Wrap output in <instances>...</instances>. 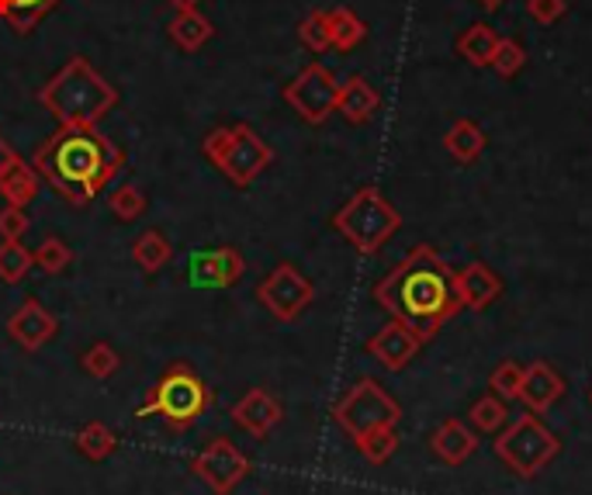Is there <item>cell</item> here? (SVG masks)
I'll return each instance as SVG.
<instances>
[{
    "mask_svg": "<svg viewBox=\"0 0 592 495\" xmlns=\"http://www.w3.org/2000/svg\"><path fill=\"white\" fill-rule=\"evenodd\" d=\"M118 367H121V354L105 340H97L90 351L80 357V370H84V375H90L94 381H108L111 375H118Z\"/></svg>",
    "mask_w": 592,
    "mask_h": 495,
    "instance_id": "31",
    "label": "cell"
},
{
    "mask_svg": "<svg viewBox=\"0 0 592 495\" xmlns=\"http://www.w3.org/2000/svg\"><path fill=\"white\" fill-rule=\"evenodd\" d=\"M333 419H336V427L347 433L351 440H360L364 433H372V430L399 427L402 409H399V402H395L375 378H360L333 406Z\"/></svg>",
    "mask_w": 592,
    "mask_h": 495,
    "instance_id": "8",
    "label": "cell"
},
{
    "mask_svg": "<svg viewBox=\"0 0 592 495\" xmlns=\"http://www.w3.org/2000/svg\"><path fill=\"white\" fill-rule=\"evenodd\" d=\"M14 160H18V150H14V146H11L4 136H0V177H4V173L11 170Z\"/></svg>",
    "mask_w": 592,
    "mask_h": 495,
    "instance_id": "39",
    "label": "cell"
},
{
    "mask_svg": "<svg viewBox=\"0 0 592 495\" xmlns=\"http://www.w3.org/2000/svg\"><path fill=\"white\" fill-rule=\"evenodd\" d=\"M564 8H569V0H527V14L537 21V24H555Z\"/></svg>",
    "mask_w": 592,
    "mask_h": 495,
    "instance_id": "38",
    "label": "cell"
},
{
    "mask_svg": "<svg viewBox=\"0 0 592 495\" xmlns=\"http://www.w3.org/2000/svg\"><path fill=\"white\" fill-rule=\"evenodd\" d=\"M520 385H524V364H516V361H503L488 375V388L496 391L503 402L520 399Z\"/></svg>",
    "mask_w": 592,
    "mask_h": 495,
    "instance_id": "34",
    "label": "cell"
},
{
    "mask_svg": "<svg viewBox=\"0 0 592 495\" xmlns=\"http://www.w3.org/2000/svg\"><path fill=\"white\" fill-rule=\"evenodd\" d=\"M492 69L499 73V77H516L524 66H527V49L516 42V39H499V49H496V56H492V63H488Z\"/></svg>",
    "mask_w": 592,
    "mask_h": 495,
    "instance_id": "36",
    "label": "cell"
},
{
    "mask_svg": "<svg viewBox=\"0 0 592 495\" xmlns=\"http://www.w3.org/2000/svg\"><path fill=\"white\" fill-rule=\"evenodd\" d=\"M166 35H170V42H174L177 49H184V53H197V49L212 42L215 24L197 8H184V11H177L174 18H170Z\"/></svg>",
    "mask_w": 592,
    "mask_h": 495,
    "instance_id": "20",
    "label": "cell"
},
{
    "mask_svg": "<svg viewBox=\"0 0 592 495\" xmlns=\"http://www.w3.org/2000/svg\"><path fill=\"white\" fill-rule=\"evenodd\" d=\"M205 160L236 187H250L260 173L275 163V150L260 139V132L246 121H236V126H222L212 129L202 142Z\"/></svg>",
    "mask_w": 592,
    "mask_h": 495,
    "instance_id": "5",
    "label": "cell"
},
{
    "mask_svg": "<svg viewBox=\"0 0 592 495\" xmlns=\"http://www.w3.org/2000/svg\"><path fill=\"white\" fill-rule=\"evenodd\" d=\"M8 336L21 346L24 354H39L49 340H56L60 319L49 312L39 299H24L11 315H8Z\"/></svg>",
    "mask_w": 592,
    "mask_h": 495,
    "instance_id": "13",
    "label": "cell"
},
{
    "mask_svg": "<svg viewBox=\"0 0 592 495\" xmlns=\"http://www.w3.org/2000/svg\"><path fill=\"white\" fill-rule=\"evenodd\" d=\"M191 472H194V478H202L215 495H233L246 482V475L254 472V464L229 437H215V440L205 443L202 454L191 458Z\"/></svg>",
    "mask_w": 592,
    "mask_h": 495,
    "instance_id": "11",
    "label": "cell"
},
{
    "mask_svg": "<svg viewBox=\"0 0 592 495\" xmlns=\"http://www.w3.org/2000/svg\"><path fill=\"white\" fill-rule=\"evenodd\" d=\"M485 132L475 126L472 118H461L451 126L448 139H443V146H448V153L458 160V163H475L482 153H485Z\"/></svg>",
    "mask_w": 592,
    "mask_h": 495,
    "instance_id": "25",
    "label": "cell"
},
{
    "mask_svg": "<svg viewBox=\"0 0 592 495\" xmlns=\"http://www.w3.org/2000/svg\"><path fill=\"white\" fill-rule=\"evenodd\" d=\"M32 257H35V267L39 270H45V275H63V270L73 263V250H69V243L66 239H60V236H45L35 250H32Z\"/></svg>",
    "mask_w": 592,
    "mask_h": 495,
    "instance_id": "33",
    "label": "cell"
},
{
    "mask_svg": "<svg viewBox=\"0 0 592 495\" xmlns=\"http://www.w3.org/2000/svg\"><path fill=\"white\" fill-rule=\"evenodd\" d=\"M166 4H174L177 11H184V8H197L202 0H166Z\"/></svg>",
    "mask_w": 592,
    "mask_h": 495,
    "instance_id": "40",
    "label": "cell"
},
{
    "mask_svg": "<svg viewBox=\"0 0 592 495\" xmlns=\"http://www.w3.org/2000/svg\"><path fill=\"white\" fill-rule=\"evenodd\" d=\"M326 24H330V42L340 53H351L367 39V24L351 11V8H333L326 11Z\"/></svg>",
    "mask_w": 592,
    "mask_h": 495,
    "instance_id": "26",
    "label": "cell"
},
{
    "mask_svg": "<svg viewBox=\"0 0 592 495\" xmlns=\"http://www.w3.org/2000/svg\"><path fill=\"white\" fill-rule=\"evenodd\" d=\"M315 299L312 281L294 263H278L257 284V302L278 319V323H294Z\"/></svg>",
    "mask_w": 592,
    "mask_h": 495,
    "instance_id": "10",
    "label": "cell"
},
{
    "mask_svg": "<svg viewBox=\"0 0 592 495\" xmlns=\"http://www.w3.org/2000/svg\"><path fill=\"white\" fill-rule=\"evenodd\" d=\"M561 440L545 427V419L537 412H527L506 427L496 440V458L509 467L516 478H534L558 458Z\"/></svg>",
    "mask_w": 592,
    "mask_h": 495,
    "instance_id": "7",
    "label": "cell"
},
{
    "mask_svg": "<svg viewBox=\"0 0 592 495\" xmlns=\"http://www.w3.org/2000/svg\"><path fill=\"white\" fill-rule=\"evenodd\" d=\"M375 302L391 319L406 323L423 343L433 340L464 309L458 294V275L433 246H416L402 263H395L375 284Z\"/></svg>",
    "mask_w": 592,
    "mask_h": 495,
    "instance_id": "1",
    "label": "cell"
},
{
    "mask_svg": "<svg viewBox=\"0 0 592 495\" xmlns=\"http://www.w3.org/2000/svg\"><path fill=\"white\" fill-rule=\"evenodd\" d=\"M458 294H461V305L464 309L485 312L503 294V278L488 263L475 260V263H467L461 275H458Z\"/></svg>",
    "mask_w": 592,
    "mask_h": 495,
    "instance_id": "17",
    "label": "cell"
},
{
    "mask_svg": "<svg viewBox=\"0 0 592 495\" xmlns=\"http://www.w3.org/2000/svg\"><path fill=\"white\" fill-rule=\"evenodd\" d=\"M56 4L60 0H0V21H8L11 32L29 35L49 11H56Z\"/></svg>",
    "mask_w": 592,
    "mask_h": 495,
    "instance_id": "22",
    "label": "cell"
},
{
    "mask_svg": "<svg viewBox=\"0 0 592 495\" xmlns=\"http://www.w3.org/2000/svg\"><path fill=\"white\" fill-rule=\"evenodd\" d=\"M132 260L142 275H157L170 260H174V246L160 229H146L139 233V239H132Z\"/></svg>",
    "mask_w": 592,
    "mask_h": 495,
    "instance_id": "23",
    "label": "cell"
},
{
    "mask_svg": "<svg viewBox=\"0 0 592 495\" xmlns=\"http://www.w3.org/2000/svg\"><path fill=\"white\" fill-rule=\"evenodd\" d=\"M146 208H150V197H146V191L139 184H118L108 194V212L118 222H139L146 215Z\"/></svg>",
    "mask_w": 592,
    "mask_h": 495,
    "instance_id": "30",
    "label": "cell"
},
{
    "mask_svg": "<svg viewBox=\"0 0 592 495\" xmlns=\"http://www.w3.org/2000/svg\"><path fill=\"white\" fill-rule=\"evenodd\" d=\"M378 108H381V94L364 77H351L347 84H340L336 111L347 118L351 126H364V121H372Z\"/></svg>",
    "mask_w": 592,
    "mask_h": 495,
    "instance_id": "19",
    "label": "cell"
},
{
    "mask_svg": "<svg viewBox=\"0 0 592 495\" xmlns=\"http://www.w3.org/2000/svg\"><path fill=\"white\" fill-rule=\"evenodd\" d=\"M564 395V381L558 370L548 364V361H537L530 367H524V385H520V402L537 412V416H545L558 399Z\"/></svg>",
    "mask_w": 592,
    "mask_h": 495,
    "instance_id": "16",
    "label": "cell"
},
{
    "mask_svg": "<svg viewBox=\"0 0 592 495\" xmlns=\"http://www.w3.org/2000/svg\"><path fill=\"white\" fill-rule=\"evenodd\" d=\"M478 4H482L485 11H499V8L506 4V0H478Z\"/></svg>",
    "mask_w": 592,
    "mask_h": 495,
    "instance_id": "41",
    "label": "cell"
},
{
    "mask_svg": "<svg viewBox=\"0 0 592 495\" xmlns=\"http://www.w3.org/2000/svg\"><path fill=\"white\" fill-rule=\"evenodd\" d=\"M589 402H592V395H589Z\"/></svg>",
    "mask_w": 592,
    "mask_h": 495,
    "instance_id": "42",
    "label": "cell"
},
{
    "mask_svg": "<svg viewBox=\"0 0 592 495\" xmlns=\"http://www.w3.org/2000/svg\"><path fill=\"white\" fill-rule=\"evenodd\" d=\"M229 419H233L236 430L250 433L254 440H267L270 430L284 419V406L267 388H250L239 402H233Z\"/></svg>",
    "mask_w": 592,
    "mask_h": 495,
    "instance_id": "14",
    "label": "cell"
},
{
    "mask_svg": "<svg viewBox=\"0 0 592 495\" xmlns=\"http://www.w3.org/2000/svg\"><path fill=\"white\" fill-rule=\"evenodd\" d=\"M32 166L63 202L84 208L126 170V153L97 126H60L39 142Z\"/></svg>",
    "mask_w": 592,
    "mask_h": 495,
    "instance_id": "2",
    "label": "cell"
},
{
    "mask_svg": "<svg viewBox=\"0 0 592 495\" xmlns=\"http://www.w3.org/2000/svg\"><path fill=\"white\" fill-rule=\"evenodd\" d=\"M357 443V451L367 464H385L395 451H399V430L395 427H381V430H372V433H364Z\"/></svg>",
    "mask_w": 592,
    "mask_h": 495,
    "instance_id": "32",
    "label": "cell"
},
{
    "mask_svg": "<svg viewBox=\"0 0 592 495\" xmlns=\"http://www.w3.org/2000/svg\"><path fill=\"white\" fill-rule=\"evenodd\" d=\"M299 39H302L305 49H312V53H326V49H333L326 11H309V14L299 21Z\"/></svg>",
    "mask_w": 592,
    "mask_h": 495,
    "instance_id": "35",
    "label": "cell"
},
{
    "mask_svg": "<svg viewBox=\"0 0 592 495\" xmlns=\"http://www.w3.org/2000/svg\"><path fill=\"white\" fill-rule=\"evenodd\" d=\"M42 191V177L35 173V166L29 160H14L11 170L0 177V197H4L8 205H18V208H29Z\"/></svg>",
    "mask_w": 592,
    "mask_h": 495,
    "instance_id": "21",
    "label": "cell"
},
{
    "mask_svg": "<svg viewBox=\"0 0 592 495\" xmlns=\"http://www.w3.org/2000/svg\"><path fill=\"white\" fill-rule=\"evenodd\" d=\"M246 260L236 246H212V250L187 257V281L202 291H229L243 281Z\"/></svg>",
    "mask_w": 592,
    "mask_h": 495,
    "instance_id": "12",
    "label": "cell"
},
{
    "mask_svg": "<svg viewBox=\"0 0 592 495\" xmlns=\"http://www.w3.org/2000/svg\"><path fill=\"white\" fill-rule=\"evenodd\" d=\"M506 423H509V409L496 391L482 395V399L472 406V412H467V427L475 433H499V430H506Z\"/></svg>",
    "mask_w": 592,
    "mask_h": 495,
    "instance_id": "28",
    "label": "cell"
},
{
    "mask_svg": "<svg viewBox=\"0 0 592 495\" xmlns=\"http://www.w3.org/2000/svg\"><path fill=\"white\" fill-rule=\"evenodd\" d=\"M419 346H423V340H419L406 323H399V319H391L388 326H381L372 340H367L364 351L372 354L385 370H402L419 354Z\"/></svg>",
    "mask_w": 592,
    "mask_h": 495,
    "instance_id": "15",
    "label": "cell"
},
{
    "mask_svg": "<svg viewBox=\"0 0 592 495\" xmlns=\"http://www.w3.org/2000/svg\"><path fill=\"white\" fill-rule=\"evenodd\" d=\"M35 267L32 250L21 239H0V281L4 284H21Z\"/></svg>",
    "mask_w": 592,
    "mask_h": 495,
    "instance_id": "29",
    "label": "cell"
},
{
    "mask_svg": "<svg viewBox=\"0 0 592 495\" xmlns=\"http://www.w3.org/2000/svg\"><path fill=\"white\" fill-rule=\"evenodd\" d=\"M121 94L97 73L84 56H73L56 77H49L39 90V105L60 126H101L118 108Z\"/></svg>",
    "mask_w": 592,
    "mask_h": 495,
    "instance_id": "3",
    "label": "cell"
},
{
    "mask_svg": "<svg viewBox=\"0 0 592 495\" xmlns=\"http://www.w3.org/2000/svg\"><path fill=\"white\" fill-rule=\"evenodd\" d=\"M29 212L18 208V205H4L0 208V239H24L29 233Z\"/></svg>",
    "mask_w": 592,
    "mask_h": 495,
    "instance_id": "37",
    "label": "cell"
},
{
    "mask_svg": "<svg viewBox=\"0 0 592 495\" xmlns=\"http://www.w3.org/2000/svg\"><path fill=\"white\" fill-rule=\"evenodd\" d=\"M215 402V391L197 370L184 361L170 364L160 381L150 388L146 402L136 409V419H163L170 430H191Z\"/></svg>",
    "mask_w": 592,
    "mask_h": 495,
    "instance_id": "4",
    "label": "cell"
},
{
    "mask_svg": "<svg viewBox=\"0 0 592 495\" xmlns=\"http://www.w3.org/2000/svg\"><path fill=\"white\" fill-rule=\"evenodd\" d=\"M430 448L443 464L458 467L478 451V433L467 423H461V419H443L430 437Z\"/></svg>",
    "mask_w": 592,
    "mask_h": 495,
    "instance_id": "18",
    "label": "cell"
},
{
    "mask_svg": "<svg viewBox=\"0 0 592 495\" xmlns=\"http://www.w3.org/2000/svg\"><path fill=\"white\" fill-rule=\"evenodd\" d=\"M402 215L378 191V187H360L347 205L333 215V229L347 239L357 254H378L381 246L399 233Z\"/></svg>",
    "mask_w": 592,
    "mask_h": 495,
    "instance_id": "6",
    "label": "cell"
},
{
    "mask_svg": "<svg viewBox=\"0 0 592 495\" xmlns=\"http://www.w3.org/2000/svg\"><path fill=\"white\" fill-rule=\"evenodd\" d=\"M336 94H340V80L323 63H309L299 77L284 87V101L305 126H323L336 111Z\"/></svg>",
    "mask_w": 592,
    "mask_h": 495,
    "instance_id": "9",
    "label": "cell"
},
{
    "mask_svg": "<svg viewBox=\"0 0 592 495\" xmlns=\"http://www.w3.org/2000/svg\"><path fill=\"white\" fill-rule=\"evenodd\" d=\"M73 443H77V451L87 458V461H108L115 451H118V437H115V430L111 427H105V423H87V427H80L77 430V437H73Z\"/></svg>",
    "mask_w": 592,
    "mask_h": 495,
    "instance_id": "27",
    "label": "cell"
},
{
    "mask_svg": "<svg viewBox=\"0 0 592 495\" xmlns=\"http://www.w3.org/2000/svg\"><path fill=\"white\" fill-rule=\"evenodd\" d=\"M496 49H499V35H496V29L492 24H485V21H478V24H472L461 39H458V53L472 63V66H478V69H485L488 63H492V56H496Z\"/></svg>",
    "mask_w": 592,
    "mask_h": 495,
    "instance_id": "24",
    "label": "cell"
}]
</instances>
